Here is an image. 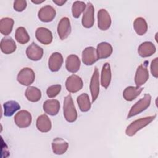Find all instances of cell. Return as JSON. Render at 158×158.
Listing matches in <instances>:
<instances>
[{"instance_id":"31","label":"cell","mask_w":158,"mask_h":158,"mask_svg":"<svg viewBox=\"0 0 158 158\" xmlns=\"http://www.w3.org/2000/svg\"><path fill=\"white\" fill-rule=\"evenodd\" d=\"M15 38L16 41L22 44H26L30 41V36L26 29L23 27H20L17 28Z\"/></svg>"},{"instance_id":"4","label":"cell","mask_w":158,"mask_h":158,"mask_svg":"<svg viewBox=\"0 0 158 158\" xmlns=\"http://www.w3.org/2000/svg\"><path fill=\"white\" fill-rule=\"evenodd\" d=\"M35 79V74L33 70L29 67L22 69L18 73L17 80L22 85L29 86L32 84Z\"/></svg>"},{"instance_id":"17","label":"cell","mask_w":158,"mask_h":158,"mask_svg":"<svg viewBox=\"0 0 158 158\" xmlns=\"http://www.w3.org/2000/svg\"><path fill=\"white\" fill-rule=\"evenodd\" d=\"M43 108L46 114L52 116L56 115L59 111L60 103L57 99H48L43 103Z\"/></svg>"},{"instance_id":"25","label":"cell","mask_w":158,"mask_h":158,"mask_svg":"<svg viewBox=\"0 0 158 158\" xmlns=\"http://www.w3.org/2000/svg\"><path fill=\"white\" fill-rule=\"evenodd\" d=\"M143 90V88L139 86H128L123 92V97L126 101H131L136 99Z\"/></svg>"},{"instance_id":"8","label":"cell","mask_w":158,"mask_h":158,"mask_svg":"<svg viewBox=\"0 0 158 158\" xmlns=\"http://www.w3.org/2000/svg\"><path fill=\"white\" fill-rule=\"evenodd\" d=\"M71 25L68 17H64L60 19L57 26V33L60 40H65L70 34Z\"/></svg>"},{"instance_id":"32","label":"cell","mask_w":158,"mask_h":158,"mask_svg":"<svg viewBox=\"0 0 158 158\" xmlns=\"http://www.w3.org/2000/svg\"><path fill=\"white\" fill-rule=\"evenodd\" d=\"M86 5L83 1H77L73 2L72 7V15L75 18H78L86 9Z\"/></svg>"},{"instance_id":"21","label":"cell","mask_w":158,"mask_h":158,"mask_svg":"<svg viewBox=\"0 0 158 158\" xmlns=\"http://www.w3.org/2000/svg\"><path fill=\"white\" fill-rule=\"evenodd\" d=\"M65 67L67 70L71 73L78 72L80 67V60L79 57L75 54L69 55L66 59Z\"/></svg>"},{"instance_id":"30","label":"cell","mask_w":158,"mask_h":158,"mask_svg":"<svg viewBox=\"0 0 158 158\" xmlns=\"http://www.w3.org/2000/svg\"><path fill=\"white\" fill-rule=\"evenodd\" d=\"M4 115L6 117L12 116L17 110L20 109L19 104L15 101H9L3 104Z\"/></svg>"},{"instance_id":"3","label":"cell","mask_w":158,"mask_h":158,"mask_svg":"<svg viewBox=\"0 0 158 158\" xmlns=\"http://www.w3.org/2000/svg\"><path fill=\"white\" fill-rule=\"evenodd\" d=\"M151 101V95L148 93L145 94L143 98L140 99L131 107L128 114L127 118L136 115L146 110L150 106Z\"/></svg>"},{"instance_id":"5","label":"cell","mask_w":158,"mask_h":158,"mask_svg":"<svg viewBox=\"0 0 158 158\" xmlns=\"http://www.w3.org/2000/svg\"><path fill=\"white\" fill-rule=\"evenodd\" d=\"M83 83L82 79L77 75H72L67 78L65 87L70 93H76L83 88Z\"/></svg>"},{"instance_id":"11","label":"cell","mask_w":158,"mask_h":158,"mask_svg":"<svg viewBox=\"0 0 158 158\" xmlns=\"http://www.w3.org/2000/svg\"><path fill=\"white\" fill-rule=\"evenodd\" d=\"M111 25V18L108 12L101 9L98 12V26L101 30H108Z\"/></svg>"},{"instance_id":"23","label":"cell","mask_w":158,"mask_h":158,"mask_svg":"<svg viewBox=\"0 0 158 158\" xmlns=\"http://www.w3.org/2000/svg\"><path fill=\"white\" fill-rule=\"evenodd\" d=\"M112 73L109 63L106 62L102 66L101 75V84L102 86L107 88L111 81Z\"/></svg>"},{"instance_id":"35","label":"cell","mask_w":158,"mask_h":158,"mask_svg":"<svg viewBox=\"0 0 158 158\" xmlns=\"http://www.w3.org/2000/svg\"><path fill=\"white\" fill-rule=\"evenodd\" d=\"M151 72L152 75L155 77H158V58L156 57L151 64Z\"/></svg>"},{"instance_id":"6","label":"cell","mask_w":158,"mask_h":158,"mask_svg":"<svg viewBox=\"0 0 158 158\" xmlns=\"http://www.w3.org/2000/svg\"><path fill=\"white\" fill-rule=\"evenodd\" d=\"M32 117L31 114L25 110H22L18 112L14 117L15 124L20 128H27L31 123Z\"/></svg>"},{"instance_id":"14","label":"cell","mask_w":158,"mask_h":158,"mask_svg":"<svg viewBox=\"0 0 158 158\" xmlns=\"http://www.w3.org/2000/svg\"><path fill=\"white\" fill-rule=\"evenodd\" d=\"M149 78V72L146 65L144 64L140 65L136 70L135 76V82L136 86L140 87L144 85Z\"/></svg>"},{"instance_id":"24","label":"cell","mask_w":158,"mask_h":158,"mask_svg":"<svg viewBox=\"0 0 158 158\" xmlns=\"http://www.w3.org/2000/svg\"><path fill=\"white\" fill-rule=\"evenodd\" d=\"M36 127L42 133H46L51 129V122L46 114L40 115L36 120Z\"/></svg>"},{"instance_id":"37","label":"cell","mask_w":158,"mask_h":158,"mask_svg":"<svg viewBox=\"0 0 158 158\" xmlns=\"http://www.w3.org/2000/svg\"><path fill=\"white\" fill-rule=\"evenodd\" d=\"M44 1H40V0H35V1L32 0V1H31V2H32L33 3H34V4H41V3L43 2Z\"/></svg>"},{"instance_id":"18","label":"cell","mask_w":158,"mask_h":158,"mask_svg":"<svg viewBox=\"0 0 158 158\" xmlns=\"http://www.w3.org/2000/svg\"><path fill=\"white\" fill-rule=\"evenodd\" d=\"M68 147V143L61 138H56L52 142V149L55 154L61 155L64 154L67 151Z\"/></svg>"},{"instance_id":"12","label":"cell","mask_w":158,"mask_h":158,"mask_svg":"<svg viewBox=\"0 0 158 158\" xmlns=\"http://www.w3.org/2000/svg\"><path fill=\"white\" fill-rule=\"evenodd\" d=\"M98 57L96 49L92 47H86L82 52V61L86 65L94 64L98 60Z\"/></svg>"},{"instance_id":"16","label":"cell","mask_w":158,"mask_h":158,"mask_svg":"<svg viewBox=\"0 0 158 158\" xmlns=\"http://www.w3.org/2000/svg\"><path fill=\"white\" fill-rule=\"evenodd\" d=\"M63 64V57L60 52H54L50 56L48 60V66L51 71L57 72L61 68Z\"/></svg>"},{"instance_id":"10","label":"cell","mask_w":158,"mask_h":158,"mask_svg":"<svg viewBox=\"0 0 158 158\" xmlns=\"http://www.w3.org/2000/svg\"><path fill=\"white\" fill-rule=\"evenodd\" d=\"M56 12L55 9L49 5L41 7L38 13L39 19L43 22H51L56 17Z\"/></svg>"},{"instance_id":"9","label":"cell","mask_w":158,"mask_h":158,"mask_svg":"<svg viewBox=\"0 0 158 158\" xmlns=\"http://www.w3.org/2000/svg\"><path fill=\"white\" fill-rule=\"evenodd\" d=\"M99 70L97 67H95L93 74L91 78L89 89L92 97V102H94L98 98L99 93Z\"/></svg>"},{"instance_id":"33","label":"cell","mask_w":158,"mask_h":158,"mask_svg":"<svg viewBox=\"0 0 158 158\" xmlns=\"http://www.w3.org/2000/svg\"><path fill=\"white\" fill-rule=\"evenodd\" d=\"M60 85H54L49 86L46 90V94L50 98H55L61 91Z\"/></svg>"},{"instance_id":"7","label":"cell","mask_w":158,"mask_h":158,"mask_svg":"<svg viewBox=\"0 0 158 158\" xmlns=\"http://www.w3.org/2000/svg\"><path fill=\"white\" fill-rule=\"evenodd\" d=\"M94 9L91 2H88L82 17V25L84 27L89 28L92 27L94 22Z\"/></svg>"},{"instance_id":"34","label":"cell","mask_w":158,"mask_h":158,"mask_svg":"<svg viewBox=\"0 0 158 158\" xmlns=\"http://www.w3.org/2000/svg\"><path fill=\"white\" fill-rule=\"evenodd\" d=\"M27 7V1L25 0H17L14 2V9L17 12L23 11Z\"/></svg>"},{"instance_id":"29","label":"cell","mask_w":158,"mask_h":158,"mask_svg":"<svg viewBox=\"0 0 158 158\" xmlns=\"http://www.w3.org/2000/svg\"><path fill=\"white\" fill-rule=\"evenodd\" d=\"M77 101L80 110L81 112H87L91 109V102L87 93H82L77 97Z\"/></svg>"},{"instance_id":"27","label":"cell","mask_w":158,"mask_h":158,"mask_svg":"<svg viewBox=\"0 0 158 158\" xmlns=\"http://www.w3.org/2000/svg\"><path fill=\"white\" fill-rule=\"evenodd\" d=\"M25 95L28 101L37 102L41 99V92L38 88L30 86L27 88Z\"/></svg>"},{"instance_id":"13","label":"cell","mask_w":158,"mask_h":158,"mask_svg":"<svg viewBox=\"0 0 158 158\" xmlns=\"http://www.w3.org/2000/svg\"><path fill=\"white\" fill-rule=\"evenodd\" d=\"M26 54L28 59L37 61L40 60L43 55V49L35 43L33 42L26 49Z\"/></svg>"},{"instance_id":"19","label":"cell","mask_w":158,"mask_h":158,"mask_svg":"<svg viewBox=\"0 0 158 158\" xmlns=\"http://www.w3.org/2000/svg\"><path fill=\"white\" fill-rule=\"evenodd\" d=\"M156 51V46L150 41H145L141 43L138 49V52L142 57H149L154 54Z\"/></svg>"},{"instance_id":"2","label":"cell","mask_w":158,"mask_h":158,"mask_svg":"<svg viewBox=\"0 0 158 158\" xmlns=\"http://www.w3.org/2000/svg\"><path fill=\"white\" fill-rule=\"evenodd\" d=\"M64 116L69 122H73L77 118V112L76 110L72 98L70 94L67 95L64 100L63 104Z\"/></svg>"},{"instance_id":"22","label":"cell","mask_w":158,"mask_h":158,"mask_svg":"<svg viewBox=\"0 0 158 158\" xmlns=\"http://www.w3.org/2000/svg\"><path fill=\"white\" fill-rule=\"evenodd\" d=\"M96 51L99 59H106L112 54L113 49L110 44L107 42H101L98 44Z\"/></svg>"},{"instance_id":"15","label":"cell","mask_w":158,"mask_h":158,"mask_svg":"<svg viewBox=\"0 0 158 158\" xmlns=\"http://www.w3.org/2000/svg\"><path fill=\"white\" fill-rule=\"evenodd\" d=\"M35 36L38 41L43 44H49L52 41L51 31L44 27L38 28L35 32Z\"/></svg>"},{"instance_id":"36","label":"cell","mask_w":158,"mask_h":158,"mask_svg":"<svg viewBox=\"0 0 158 158\" xmlns=\"http://www.w3.org/2000/svg\"><path fill=\"white\" fill-rule=\"evenodd\" d=\"M53 2L56 4L57 6H62L64 5L65 2L66 1H61V0H53Z\"/></svg>"},{"instance_id":"26","label":"cell","mask_w":158,"mask_h":158,"mask_svg":"<svg viewBox=\"0 0 158 158\" xmlns=\"http://www.w3.org/2000/svg\"><path fill=\"white\" fill-rule=\"evenodd\" d=\"M14 20L10 17H4L0 20V31L1 34L7 36L9 35L13 28Z\"/></svg>"},{"instance_id":"20","label":"cell","mask_w":158,"mask_h":158,"mask_svg":"<svg viewBox=\"0 0 158 158\" xmlns=\"http://www.w3.org/2000/svg\"><path fill=\"white\" fill-rule=\"evenodd\" d=\"M0 47L1 51L6 54L14 52L17 48L16 44L11 37L3 38L1 41Z\"/></svg>"},{"instance_id":"1","label":"cell","mask_w":158,"mask_h":158,"mask_svg":"<svg viewBox=\"0 0 158 158\" xmlns=\"http://www.w3.org/2000/svg\"><path fill=\"white\" fill-rule=\"evenodd\" d=\"M156 117V115L141 118L131 122L126 128L125 133L128 136L135 135L139 130H141L151 122H152Z\"/></svg>"},{"instance_id":"28","label":"cell","mask_w":158,"mask_h":158,"mask_svg":"<svg viewBox=\"0 0 158 158\" xmlns=\"http://www.w3.org/2000/svg\"><path fill=\"white\" fill-rule=\"evenodd\" d=\"M133 27L136 33L139 36L144 35L148 30L147 22L143 17H138L135 20Z\"/></svg>"}]
</instances>
